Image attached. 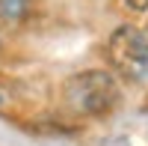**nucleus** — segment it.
I'll return each mask as SVG.
<instances>
[{
	"mask_svg": "<svg viewBox=\"0 0 148 146\" xmlns=\"http://www.w3.org/2000/svg\"><path fill=\"white\" fill-rule=\"evenodd\" d=\"M119 81L104 69L80 72L65 83V104L80 116H101L119 104Z\"/></svg>",
	"mask_w": 148,
	"mask_h": 146,
	"instance_id": "obj_1",
	"label": "nucleus"
},
{
	"mask_svg": "<svg viewBox=\"0 0 148 146\" xmlns=\"http://www.w3.org/2000/svg\"><path fill=\"white\" fill-rule=\"evenodd\" d=\"M107 57L116 66V72L125 75L127 81L148 78V36L136 27H130V24L113 30L107 42Z\"/></svg>",
	"mask_w": 148,
	"mask_h": 146,
	"instance_id": "obj_2",
	"label": "nucleus"
},
{
	"mask_svg": "<svg viewBox=\"0 0 148 146\" xmlns=\"http://www.w3.org/2000/svg\"><path fill=\"white\" fill-rule=\"evenodd\" d=\"M27 3H30V0H0V18H3V21H18V18H24Z\"/></svg>",
	"mask_w": 148,
	"mask_h": 146,
	"instance_id": "obj_3",
	"label": "nucleus"
},
{
	"mask_svg": "<svg viewBox=\"0 0 148 146\" xmlns=\"http://www.w3.org/2000/svg\"><path fill=\"white\" fill-rule=\"evenodd\" d=\"M121 6L133 15H148V0H121Z\"/></svg>",
	"mask_w": 148,
	"mask_h": 146,
	"instance_id": "obj_4",
	"label": "nucleus"
}]
</instances>
